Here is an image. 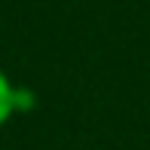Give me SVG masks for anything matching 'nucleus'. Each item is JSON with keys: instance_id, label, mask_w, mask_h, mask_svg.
<instances>
[{"instance_id": "1", "label": "nucleus", "mask_w": 150, "mask_h": 150, "mask_svg": "<svg viewBox=\"0 0 150 150\" xmlns=\"http://www.w3.org/2000/svg\"><path fill=\"white\" fill-rule=\"evenodd\" d=\"M16 95H18V86L12 83V80L3 74V67H0V129H3L6 122H9V120L18 113Z\"/></svg>"}]
</instances>
